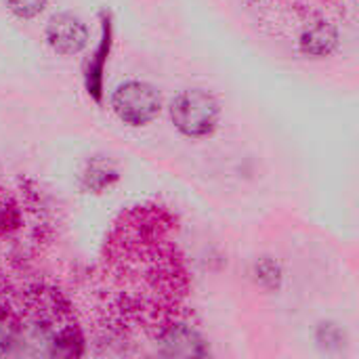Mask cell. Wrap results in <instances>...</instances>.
<instances>
[{
    "instance_id": "6da1fadb",
    "label": "cell",
    "mask_w": 359,
    "mask_h": 359,
    "mask_svg": "<svg viewBox=\"0 0 359 359\" xmlns=\"http://www.w3.org/2000/svg\"><path fill=\"white\" fill-rule=\"evenodd\" d=\"M170 118L185 137H206L217 128L219 103L200 88L183 90L170 103Z\"/></svg>"
},
{
    "instance_id": "7a4b0ae2",
    "label": "cell",
    "mask_w": 359,
    "mask_h": 359,
    "mask_svg": "<svg viewBox=\"0 0 359 359\" xmlns=\"http://www.w3.org/2000/svg\"><path fill=\"white\" fill-rule=\"evenodd\" d=\"M111 107L124 124L143 126L160 114V95L147 82L128 80L114 90Z\"/></svg>"
},
{
    "instance_id": "3957f363",
    "label": "cell",
    "mask_w": 359,
    "mask_h": 359,
    "mask_svg": "<svg viewBox=\"0 0 359 359\" xmlns=\"http://www.w3.org/2000/svg\"><path fill=\"white\" fill-rule=\"evenodd\" d=\"M48 46L57 55H76L80 53L88 42V29L72 13H57L48 19L44 29Z\"/></svg>"
},
{
    "instance_id": "277c9868",
    "label": "cell",
    "mask_w": 359,
    "mask_h": 359,
    "mask_svg": "<svg viewBox=\"0 0 359 359\" xmlns=\"http://www.w3.org/2000/svg\"><path fill=\"white\" fill-rule=\"evenodd\" d=\"M158 351L166 358H204V339L185 324H170L158 337Z\"/></svg>"
},
{
    "instance_id": "5b68a950",
    "label": "cell",
    "mask_w": 359,
    "mask_h": 359,
    "mask_svg": "<svg viewBox=\"0 0 359 359\" xmlns=\"http://www.w3.org/2000/svg\"><path fill=\"white\" fill-rule=\"evenodd\" d=\"M339 42L337 29L326 21H316L301 36V50L311 57H326L334 50Z\"/></svg>"
},
{
    "instance_id": "8992f818",
    "label": "cell",
    "mask_w": 359,
    "mask_h": 359,
    "mask_svg": "<svg viewBox=\"0 0 359 359\" xmlns=\"http://www.w3.org/2000/svg\"><path fill=\"white\" fill-rule=\"evenodd\" d=\"M107 53H109V25H107V34H103V42L97 48L95 59H90L86 67V88L97 101H101V74H103V63H105Z\"/></svg>"
},
{
    "instance_id": "52a82bcc",
    "label": "cell",
    "mask_w": 359,
    "mask_h": 359,
    "mask_svg": "<svg viewBox=\"0 0 359 359\" xmlns=\"http://www.w3.org/2000/svg\"><path fill=\"white\" fill-rule=\"evenodd\" d=\"M17 332L19 324L6 309L0 307V358L13 353V349L17 347Z\"/></svg>"
},
{
    "instance_id": "ba28073f",
    "label": "cell",
    "mask_w": 359,
    "mask_h": 359,
    "mask_svg": "<svg viewBox=\"0 0 359 359\" xmlns=\"http://www.w3.org/2000/svg\"><path fill=\"white\" fill-rule=\"evenodd\" d=\"M48 0H6L8 8L19 17V19H34L44 11Z\"/></svg>"
}]
</instances>
